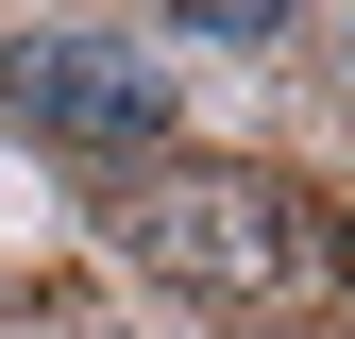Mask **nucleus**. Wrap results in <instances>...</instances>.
Returning a JSON list of instances; mask_svg holds the SVG:
<instances>
[{"instance_id":"2","label":"nucleus","mask_w":355,"mask_h":339,"mask_svg":"<svg viewBox=\"0 0 355 339\" xmlns=\"http://www.w3.org/2000/svg\"><path fill=\"white\" fill-rule=\"evenodd\" d=\"M0 102H17L34 136H68V153H153L169 136V68L136 34H17V51H0Z\"/></svg>"},{"instance_id":"1","label":"nucleus","mask_w":355,"mask_h":339,"mask_svg":"<svg viewBox=\"0 0 355 339\" xmlns=\"http://www.w3.org/2000/svg\"><path fill=\"white\" fill-rule=\"evenodd\" d=\"M119 238H136L169 288H220V306H254V288L304 272V204L271 187V170H220V153H169L153 187L119 204Z\"/></svg>"}]
</instances>
